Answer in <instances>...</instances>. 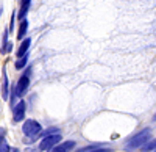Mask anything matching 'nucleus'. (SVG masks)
Segmentation results:
<instances>
[{
	"instance_id": "obj_1",
	"label": "nucleus",
	"mask_w": 156,
	"mask_h": 152,
	"mask_svg": "<svg viewBox=\"0 0 156 152\" xmlns=\"http://www.w3.org/2000/svg\"><path fill=\"white\" fill-rule=\"evenodd\" d=\"M30 75H31V69L28 68V69L19 77L17 83H14V86H11V88H12V94H11V99H12V100H16V97H22L25 93L28 91L30 82H31V80H30Z\"/></svg>"
},
{
	"instance_id": "obj_2",
	"label": "nucleus",
	"mask_w": 156,
	"mask_h": 152,
	"mask_svg": "<svg viewBox=\"0 0 156 152\" xmlns=\"http://www.w3.org/2000/svg\"><path fill=\"white\" fill-rule=\"evenodd\" d=\"M151 136V130L150 129H144L140 130L139 133H136L133 138H129V140L125 143V149L126 150H134V149H140L144 146Z\"/></svg>"
},
{
	"instance_id": "obj_3",
	"label": "nucleus",
	"mask_w": 156,
	"mask_h": 152,
	"mask_svg": "<svg viewBox=\"0 0 156 152\" xmlns=\"http://www.w3.org/2000/svg\"><path fill=\"white\" fill-rule=\"evenodd\" d=\"M41 130H42V125L34 119H27L22 125V132L25 136H36V135H39Z\"/></svg>"
},
{
	"instance_id": "obj_4",
	"label": "nucleus",
	"mask_w": 156,
	"mask_h": 152,
	"mask_svg": "<svg viewBox=\"0 0 156 152\" xmlns=\"http://www.w3.org/2000/svg\"><path fill=\"white\" fill-rule=\"evenodd\" d=\"M61 140H62V136H61L59 133L47 135V136H44L42 140H41L37 149H39V150H48V149H51L53 146H56L58 143H61Z\"/></svg>"
},
{
	"instance_id": "obj_5",
	"label": "nucleus",
	"mask_w": 156,
	"mask_h": 152,
	"mask_svg": "<svg viewBox=\"0 0 156 152\" xmlns=\"http://www.w3.org/2000/svg\"><path fill=\"white\" fill-rule=\"evenodd\" d=\"M23 118H25V102L19 100L14 105V108H12V121L20 122V121H23Z\"/></svg>"
},
{
	"instance_id": "obj_6",
	"label": "nucleus",
	"mask_w": 156,
	"mask_h": 152,
	"mask_svg": "<svg viewBox=\"0 0 156 152\" xmlns=\"http://www.w3.org/2000/svg\"><path fill=\"white\" fill-rule=\"evenodd\" d=\"M75 146H76L75 141H64V143H58L56 146H53L45 152H70L75 149Z\"/></svg>"
},
{
	"instance_id": "obj_7",
	"label": "nucleus",
	"mask_w": 156,
	"mask_h": 152,
	"mask_svg": "<svg viewBox=\"0 0 156 152\" xmlns=\"http://www.w3.org/2000/svg\"><path fill=\"white\" fill-rule=\"evenodd\" d=\"M2 97H3V100H8V97H9V82H8V74H6L5 66L2 69Z\"/></svg>"
},
{
	"instance_id": "obj_8",
	"label": "nucleus",
	"mask_w": 156,
	"mask_h": 152,
	"mask_svg": "<svg viewBox=\"0 0 156 152\" xmlns=\"http://www.w3.org/2000/svg\"><path fill=\"white\" fill-rule=\"evenodd\" d=\"M30 46H31V39H30V38H23L22 43H20V46H19L17 50H16V57L20 58V57H23V55H27Z\"/></svg>"
},
{
	"instance_id": "obj_9",
	"label": "nucleus",
	"mask_w": 156,
	"mask_h": 152,
	"mask_svg": "<svg viewBox=\"0 0 156 152\" xmlns=\"http://www.w3.org/2000/svg\"><path fill=\"white\" fill-rule=\"evenodd\" d=\"M31 2H33V0H20V8H19V11H17L19 20H22V19L27 17L28 9H30V6H31Z\"/></svg>"
},
{
	"instance_id": "obj_10",
	"label": "nucleus",
	"mask_w": 156,
	"mask_h": 152,
	"mask_svg": "<svg viewBox=\"0 0 156 152\" xmlns=\"http://www.w3.org/2000/svg\"><path fill=\"white\" fill-rule=\"evenodd\" d=\"M27 32H28V20H27V17H25V19H22V20L19 22L17 39H19V41H22L23 38H25V35H27Z\"/></svg>"
},
{
	"instance_id": "obj_11",
	"label": "nucleus",
	"mask_w": 156,
	"mask_h": 152,
	"mask_svg": "<svg viewBox=\"0 0 156 152\" xmlns=\"http://www.w3.org/2000/svg\"><path fill=\"white\" fill-rule=\"evenodd\" d=\"M27 63H28V54L23 55V57H20V58H17V61L14 63V68H16L17 71H20V69H23L25 66H27Z\"/></svg>"
},
{
	"instance_id": "obj_12",
	"label": "nucleus",
	"mask_w": 156,
	"mask_h": 152,
	"mask_svg": "<svg viewBox=\"0 0 156 152\" xmlns=\"http://www.w3.org/2000/svg\"><path fill=\"white\" fill-rule=\"evenodd\" d=\"M144 152H150V150H156V140H151V141H147L144 146L140 147Z\"/></svg>"
},
{
	"instance_id": "obj_13",
	"label": "nucleus",
	"mask_w": 156,
	"mask_h": 152,
	"mask_svg": "<svg viewBox=\"0 0 156 152\" xmlns=\"http://www.w3.org/2000/svg\"><path fill=\"white\" fill-rule=\"evenodd\" d=\"M14 20H16V11H12V14H11V20H9V33L14 32Z\"/></svg>"
},
{
	"instance_id": "obj_14",
	"label": "nucleus",
	"mask_w": 156,
	"mask_h": 152,
	"mask_svg": "<svg viewBox=\"0 0 156 152\" xmlns=\"http://www.w3.org/2000/svg\"><path fill=\"white\" fill-rule=\"evenodd\" d=\"M11 150V147H9V144L3 140L2 143H0V152H9Z\"/></svg>"
},
{
	"instance_id": "obj_15",
	"label": "nucleus",
	"mask_w": 156,
	"mask_h": 152,
	"mask_svg": "<svg viewBox=\"0 0 156 152\" xmlns=\"http://www.w3.org/2000/svg\"><path fill=\"white\" fill-rule=\"evenodd\" d=\"M87 152H111V149H108V147H92V149H89Z\"/></svg>"
},
{
	"instance_id": "obj_16",
	"label": "nucleus",
	"mask_w": 156,
	"mask_h": 152,
	"mask_svg": "<svg viewBox=\"0 0 156 152\" xmlns=\"http://www.w3.org/2000/svg\"><path fill=\"white\" fill-rule=\"evenodd\" d=\"M5 135H6V129H5V127H2V129H0V143H2V141L5 140Z\"/></svg>"
},
{
	"instance_id": "obj_17",
	"label": "nucleus",
	"mask_w": 156,
	"mask_h": 152,
	"mask_svg": "<svg viewBox=\"0 0 156 152\" xmlns=\"http://www.w3.org/2000/svg\"><path fill=\"white\" fill-rule=\"evenodd\" d=\"M27 152H39V149H28Z\"/></svg>"
},
{
	"instance_id": "obj_18",
	"label": "nucleus",
	"mask_w": 156,
	"mask_h": 152,
	"mask_svg": "<svg viewBox=\"0 0 156 152\" xmlns=\"http://www.w3.org/2000/svg\"><path fill=\"white\" fill-rule=\"evenodd\" d=\"M9 152H19V149H11Z\"/></svg>"
}]
</instances>
